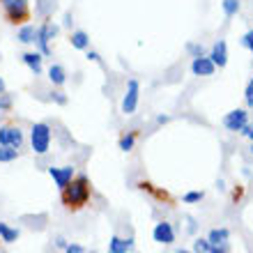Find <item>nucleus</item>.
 <instances>
[{"mask_svg":"<svg viewBox=\"0 0 253 253\" xmlns=\"http://www.w3.org/2000/svg\"><path fill=\"white\" fill-rule=\"evenodd\" d=\"M60 200L62 205L67 207V210H72V212H76V210H81V207L87 205V200H90V193H92V187H90V180H87V175H76L69 184H67L65 189H60Z\"/></svg>","mask_w":253,"mask_h":253,"instance_id":"nucleus-1","label":"nucleus"},{"mask_svg":"<svg viewBox=\"0 0 253 253\" xmlns=\"http://www.w3.org/2000/svg\"><path fill=\"white\" fill-rule=\"evenodd\" d=\"M30 147L35 154H46L51 147V126L46 122H35L30 129Z\"/></svg>","mask_w":253,"mask_h":253,"instance_id":"nucleus-2","label":"nucleus"},{"mask_svg":"<svg viewBox=\"0 0 253 253\" xmlns=\"http://www.w3.org/2000/svg\"><path fill=\"white\" fill-rule=\"evenodd\" d=\"M2 9H5V19L12 26H23L30 19V5H28V0H9V2L2 5Z\"/></svg>","mask_w":253,"mask_h":253,"instance_id":"nucleus-3","label":"nucleus"},{"mask_svg":"<svg viewBox=\"0 0 253 253\" xmlns=\"http://www.w3.org/2000/svg\"><path fill=\"white\" fill-rule=\"evenodd\" d=\"M138 99H140V83L136 79H129L126 81V90H125V97H122L120 111L125 115H133L136 108H138Z\"/></svg>","mask_w":253,"mask_h":253,"instance_id":"nucleus-4","label":"nucleus"},{"mask_svg":"<svg viewBox=\"0 0 253 253\" xmlns=\"http://www.w3.org/2000/svg\"><path fill=\"white\" fill-rule=\"evenodd\" d=\"M60 33V28L53 26L51 21H44L40 28H37V51H40L42 55H51V40H53L55 35Z\"/></svg>","mask_w":253,"mask_h":253,"instance_id":"nucleus-5","label":"nucleus"},{"mask_svg":"<svg viewBox=\"0 0 253 253\" xmlns=\"http://www.w3.org/2000/svg\"><path fill=\"white\" fill-rule=\"evenodd\" d=\"M0 145H7V147H14V150H21L23 145V131L19 126H0Z\"/></svg>","mask_w":253,"mask_h":253,"instance_id":"nucleus-6","label":"nucleus"},{"mask_svg":"<svg viewBox=\"0 0 253 253\" xmlns=\"http://www.w3.org/2000/svg\"><path fill=\"white\" fill-rule=\"evenodd\" d=\"M249 125V113L244 111V108H235V111H230V113H226V118H223V126H226L228 131H242L244 126Z\"/></svg>","mask_w":253,"mask_h":253,"instance_id":"nucleus-7","label":"nucleus"},{"mask_svg":"<svg viewBox=\"0 0 253 253\" xmlns=\"http://www.w3.org/2000/svg\"><path fill=\"white\" fill-rule=\"evenodd\" d=\"M152 237H154V242H159V244H173L175 242V228L170 226L168 221H161V223L154 226Z\"/></svg>","mask_w":253,"mask_h":253,"instance_id":"nucleus-8","label":"nucleus"},{"mask_svg":"<svg viewBox=\"0 0 253 253\" xmlns=\"http://www.w3.org/2000/svg\"><path fill=\"white\" fill-rule=\"evenodd\" d=\"M48 175L53 177V182H55V187H58V189H65L67 184L76 177L72 166H62V168H53V166H51V168H48Z\"/></svg>","mask_w":253,"mask_h":253,"instance_id":"nucleus-9","label":"nucleus"},{"mask_svg":"<svg viewBox=\"0 0 253 253\" xmlns=\"http://www.w3.org/2000/svg\"><path fill=\"white\" fill-rule=\"evenodd\" d=\"M210 60L214 62V65L219 67V69H223V67L228 65V44L223 40L214 42L212 44V51H210Z\"/></svg>","mask_w":253,"mask_h":253,"instance_id":"nucleus-10","label":"nucleus"},{"mask_svg":"<svg viewBox=\"0 0 253 253\" xmlns=\"http://www.w3.org/2000/svg\"><path fill=\"white\" fill-rule=\"evenodd\" d=\"M191 72H193V76H212V74L216 72V65L210 60V55H203V58H193Z\"/></svg>","mask_w":253,"mask_h":253,"instance_id":"nucleus-11","label":"nucleus"},{"mask_svg":"<svg viewBox=\"0 0 253 253\" xmlns=\"http://www.w3.org/2000/svg\"><path fill=\"white\" fill-rule=\"evenodd\" d=\"M21 58H23V62H26L28 69H30L35 76H40L42 74V60H44V55H42L40 51H28V53H23Z\"/></svg>","mask_w":253,"mask_h":253,"instance_id":"nucleus-12","label":"nucleus"},{"mask_svg":"<svg viewBox=\"0 0 253 253\" xmlns=\"http://www.w3.org/2000/svg\"><path fill=\"white\" fill-rule=\"evenodd\" d=\"M133 251V240H125V237H111L108 242V253H131Z\"/></svg>","mask_w":253,"mask_h":253,"instance_id":"nucleus-13","label":"nucleus"},{"mask_svg":"<svg viewBox=\"0 0 253 253\" xmlns=\"http://www.w3.org/2000/svg\"><path fill=\"white\" fill-rule=\"evenodd\" d=\"M48 81H51L55 87H62L67 83V69L62 65H51L48 67Z\"/></svg>","mask_w":253,"mask_h":253,"instance_id":"nucleus-14","label":"nucleus"},{"mask_svg":"<svg viewBox=\"0 0 253 253\" xmlns=\"http://www.w3.org/2000/svg\"><path fill=\"white\" fill-rule=\"evenodd\" d=\"M16 40H19L21 44H35V42H37V28H35L33 23H23L19 35H16Z\"/></svg>","mask_w":253,"mask_h":253,"instance_id":"nucleus-15","label":"nucleus"},{"mask_svg":"<svg viewBox=\"0 0 253 253\" xmlns=\"http://www.w3.org/2000/svg\"><path fill=\"white\" fill-rule=\"evenodd\" d=\"M69 42H72V46L79 48V51H87V48H90V37H87L85 30H74Z\"/></svg>","mask_w":253,"mask_h":253,"instance_id":"nucleus-16","label":"nucleus"},{"mask_svg":"<svg viewBox=\"0 0 253 253\" xmlns=\"http://www.w3.org/2000/svg\"><path fill=\"white\" fill-rule=\"evenodd\" d=\"M207 240H210V244H228L230 230H228V228H214V230H210Z\"/></svg>","mask_w":253,"mask_h":253,"instance_id":"nucleus-17","label":"nucleus"},{"mask_svg":"<svg viewBox=\"0 0 253 253\" xmlns=\"http://www.w3.org/2000/svg\"><path fill=\"white\" fill-rule=\"evenodd\" d=\"M19 237H21V233L16 230V228L7 226V223H2V221H0V240L5 242V244H14Z\"/></svg>","mask_w":253,"mask_h":253,"instance_id":"nucleus-18","label":"nucleus"},{"mask_svg":"<svg viewBox=\"0 0 253 253\" xmlns=\"http://www.w3.org/2000/svg\"><path fill=\"white\" fill-rule=\"evenodd\" d=\"M136 138H138V131L125 133V136L120 138V150H122V152H131L133 145H136Z\"/></svg>","mask_w":253,"mask_h":253,"instance_id":"nucleus-19","label":"nucleus"},{"mask_svg":"<svg viewBox=\"0 0 253 253\" xmlns=\"http://www.w3.org/2000/svg\"><path fill=\"white\" fill-rule=\"evenodd\" d=\"M221 7H223L226 19H233L235 14L240 12V0H223V2H221Z\"/></svg>","mask_w":253,"mask_h":253,"instance_id":"nucleus-20","label":"nucleus"},{"mask_svg":"<svg viewBox=\"0 0 253 253\" xmlns=\"http://www.w3.org/2000/svg\"><path fill=\"white\" fill-rule=\"evenodd\" d=\"M19 157V150H14V147H7V145H0V164H9Z\"/></svg>","mask_w":253,"mask_h":253,"instance_id":"nucleus-21","label":"nucleus"},{"mask_svg":"<svg viewBox=\"0 0 253 253\" xmlns=\"http://www.w3.org/2000/svg\"><path fill=\"white\" fill-rule=\"evenodd\" d=\"M210 240H203V237H198V240L193 242V253H210Z\"/></svg>","mask_w":253,"mask_h":253,"instance_id":"nucleus-22","label":"nucleus"},{"mask_svg":"<svg viewBox=\"0 0 253 253\" xmlns=\"http://www.w3.org/2000/svg\"><path fill=\"white\" fill-rule=\"evenodd\" d=\"M12 104H14L12 94H7V92L0 94V111H2V113H7V111H12Z\"/></svg>","mask_w":253,"mask_h":253,"instance_id":"nucleus-23","label":"nucleus"},{"mask_svg":"<svg viewBox=\"0 0 253 253\" xmlns=\"http://www.w3.org/2000/svg\"><path fill=\"white\" fill-rule=\"evenodd\" d=\"M203 198H205V193H203V191H189V193H184V203H187V205L200 203Z\"/></svg>","mask_w":253,"mask_h":253,"instance_id":"nucleus-24","label":"nucleus"},{"mask_svg":"<svg viewBox=\"0 0 253 253\" xmlns=\"http://www.w3.org/2000/svg\"><path fill=\"white\" fill-rule=\"evenodd\" d=\"M187 51L191 53V58H203L205 55V46L203 44H187Z\"/></svg>","mask_w":253,"mask_h":253,"instance_id":"nucleus-25","label":"nucleus"},{"mask_svg":"<svg viewBox=\"0 0 253 253\" xmlns=\"http://www.w3.org/2000/svg\"><path fill=\"white\" fill-rule=\"evenodd\" d=\"M244 101H247L249 108H253V76H251V81H249V85H247V92H244Z\"/></svg>","mask_w":253,"mask_h":253,"instance_id":"nucleus-26","label":"nucleus"},{"mask_svg":"<svg viewBox=\"0 0 253 253\" xmlns=\"http://www.w3.org/2000/svg\"><path fill=\"white\" fill-rule=\"evenodd\" d=\"M51 99H53L55 104H60V106H65L67 101H69V99H67V94L60 92V90H53V92H51Z\"/></svg>","mask_w":253,"mask_h":253,"instance_id":"nucleus-27","label":"nucleus"},{"mask_svg":"<svg viewBox=\"0 0 253 253\" xmlns=\"http://www.w3.org/2000/svg\"><path fill=\"white\" fill-rule=\"evenodd\" d=\"M242 44H244V48H247V51H251V53H253V28L249 30L247 35H244V37H242Z\"/></svg>","mask_w":253,"mask_h":253,"instance_id":"nucleus-28","label":"nucleus"},{"mask_svg":"<svg viewBox=\"0 0 253 253\" xmlns=\"http://www.w3.org/2000/svg\"><path fill=\"white\" fill-rule=\"evenodd\" d=\"M210 253H228V244H212Z\"/></svg>","mask_w":253,"mask_h":253,"instance_id":"nucleus-29","label":"nucleus"},{"mask_svg":"<svg viewBox=\"0 0 253 253\" xmlns=\"http://www.w3.org/2000/svg\"><path fill=\"white\" fill-rule=\"evenodd\" d=\"M65 253H83V247L81 244H67Z\"/></svg>","mask_w":253,"mask_h":253,"instance_id":"nucleus-30","label":"nucleus"},{"mask_svg":"<svg viewBox=\"0 0 253 253\" xmlns=\"http://www.w3.org/2000/svg\"><path fill=\"white\" fill-rule=\"evenodd\" d=\"M87 60L90 62H101V55L97 53V51H90V48H87Z\"/></svg>","mask_w":253,"mask_h":253,"instance_id":"nucleus-31","label":"nucleus"},{"mask_svg":"<svg viewBox=\"0 0 253 253\" xmlns=\"http://www.w3.org/2000/svg\"><path fill=\"white\" fill-rule=\"evenodd\" d=\"M242 136H247V138L249 140H253V125H247V126H244V129H242Z\"/></svg>","mask_w":253,"mask_h":253,"instance_id":"nucleus-32","label":"nucleus"},{"mask_svg":"<svg viewBox=\"0 0 253 253\" xmlns=\"http://www.w3.org/2000/svg\"><path fill=\"white\" fill-rule=\"evenodd\" d=\"M168 122H170L168 115H159V118H157V125H168Z\"/></svg>","mask_w":253,"mask_h":253,"instance_id":"nucleus-33","label":"nucleus"},{"mask_svg":"<svg viewBox=\"0 0 253 253\" xmlns=\"http://www.w3.org/2000/svg\"><path fill=\"white\" fill-rule=\"evenodd\" d=\"M55 247H58V249H67V242L62 240V237H58V240H55Z\"/></svg>","mask_w":253,"mask_h":253,"instance_id":"nucleus-34","label":"nucleus"},{"mask_svg":"<svg viewBox=\"0 0 253 253\" xmlns=\"http://www.w3.org/2000/svg\"><path fill=\"white\" fill-rule=\"evenodd\" d=\"M65 26H67V28L72 26V14H69V12H67V14H65Z\"/></svg>","mask_w":253,"mask_h":253,"instance_id":"nucleus-35","label":"nucleus"},{"mask_svg":"<svg viewBox=\"0 0 253 253\" xmlns=\"http://www.w3.org/2000/svg\"><path fill=\"white\" fill-rule=\"evenodd\" d=\"M196 230V223H193V219H189V233H193Z\"/></svg>","mask_w":253,"mask_h":253,"instance_id":"nucleus-36","label":"nucleus"},{"mask_svg":"<svg viewBox=\"0 0 253 253\" xmlns=\"http://www.w3.org/2000/svg\"><path fill=\"white\" fill-rule=\"evenodd\" d=\"M2 92H5V81L0 79V94H2Z\"/></svg>","mask_w":253,"mask_h":253,"instance_id":"nucleus-37","label":"nucleus"},{"mask_svg":"<svg viewBox=\"0 0 253 253\" xmlns=\"http://www.w3.org/2000/svg\"><path fill=\"white\" fill-rule=\"evenodd\" d=\"M175 253H193V251H187V249H177Z\"/></svg>","mask_w":253,"mask_h":253,"instance_id":"nucleus-38","label":"nucleus"},{"mask_svg":"<svg viewBox=\"0 0 253 253\" xmlns=\"http://www.w3.org/2000/svg\"><path fill=\"white\" fill-rule=\"evenodd\" d=\"M5 2H9V0H0V5H5Z\"/></svg>","mask_w":253,"mask_h":253,"instance_id":"nucleus-39","label":"nucleus"},{"mask_svg":"<svg viewBox=\"0 0 253 253\" xmlns=\"http://www.w3.org/2000/svg\"><path fill=\"white\" fill-rule=\"evenodd\" d=\"M83 253H85V251H83ZM90 253H97V251H90Z\"/></svg>","mask_w":253,"mask_h":253,"instance_id":"nucleus-40","label":"nucleus"},{"mask_svg":"<svg viewBox=\"0 0 253 253\" xmlns=\"http://www.w3.org/2000/svg\"><path fill=\"white\" fill-rule=\"evenodd\" d=\"M251 152H253V147H251Z\"/></svg>","mask_w":253,"mask_h":253,"instance_id":"nucleus-41","label":"nucleus"}]
</instances>
